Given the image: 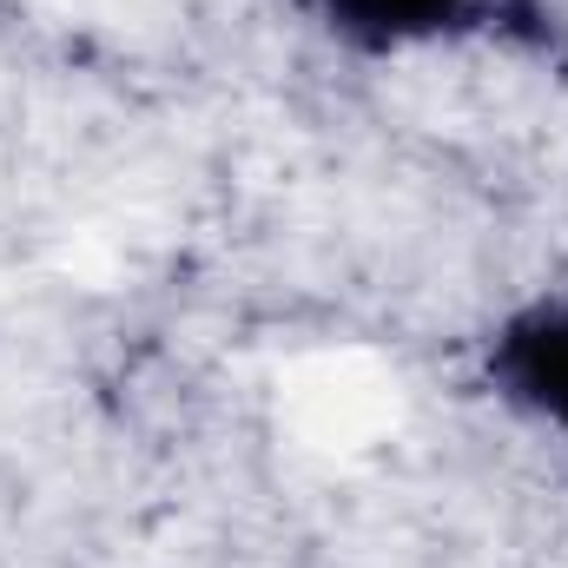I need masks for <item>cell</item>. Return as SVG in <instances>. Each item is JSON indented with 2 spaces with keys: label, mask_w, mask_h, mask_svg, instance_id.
<instances>
[{
  "label": "cell",
  "mask_w": 568,
  "mask_h": 568,
  "mask_svg": "<svg viewBox=\"0 0 568 568\" xmlns=\"http://www.w3.org/2000/svg\"><path fill=\"white\" fill-rule=\"evenodd\" d=\"M476 371H483V390L529 417L536 429H556L568 436V297L562 291H536L523 304H509L483 351H476Z\"/></svg>",
  "instance_id": "cell-2"
},
{
  "label": "cell",
  "mask_w": 568,
  "mask_h": 568,
  "mask_svg": "<svg viewBox=\"0 0 568 568\" xmlns=\"http://www.w3.org/2000/svg\"><path fill=\"white\" fill-rule=\"evenodd\" d=\"M297 13L357 60H404L429 47H503L568 60V20L549 0H297Z\"/></svg>",
  "instance_id": "cell-1"
}]
</instances>
